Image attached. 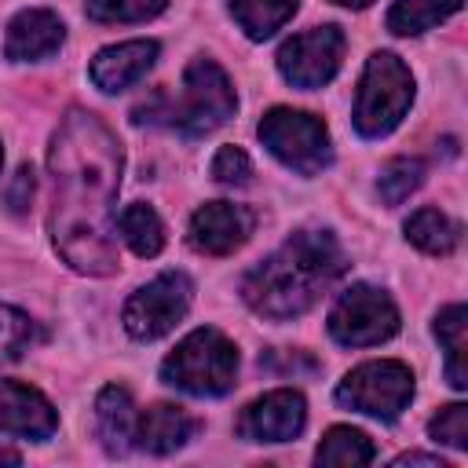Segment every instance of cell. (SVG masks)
I'll use <instances>...</instances> for the list:
<instances>
[{
    "label": "cell",
    "instance_id": "31",
    "mask_svg": "<svg viewBox=\"0 0 468 468\" xmlns=\"http://www.w3.org/2000/svg\"><path fill=\"white\" fill-rule=\"evenodd\" d=\"M333 4H344V7H366V4H373V0H333Z\"/></svg>",
    "mask_w": 468,
    "mask_h": 468
},
{
    "label": "cell",
    "instance_id": "2",
    "mask_svg": "<svg viewBox=\"0 0 468 468\" xmlns=\"http://www.w3.org/2000/svg\"><path fill=\"white\" fill-rule=\"evenodd\" d=\"M344 267L347 260L333 234L300 230L245 274L241 296L256 314L285 322L311 311L344 274Z\"/></svg>",
    "mask_w": 468,
    "mask_h": 468
},
{
    "label": "cell",
    "instance_id": "7",
    "mask_svg": "<svg viewBox=\"0 0 468 468\" xmlns=\"http://www.w3.org/2000/svg\"><path fill=\"white\" fill-rule=\"evenodd\" d=\"M413 399V373L402 362L380 358V362H362L355 366L340 384H336V402L380 420H395Z\"/></svg>",
    "mask_w": 468,
    "mask_h": 468
},
{
    "label": "cell",
    "instance_id": "9",
    "mask_svg": "<svg viewBox=\"0 0 468 468\" xmlns=\"http://www.w3.org/2000/svg\"><path fill=\"white\" fill-rule=\"evenodd\" d=\"M329 333L344 347H369L399 333V307L384 289L373 285H351L333 314H329Z\"/></svg>",
    "mask_w": 468,
    "mask_h": 468
},
{
    "label": "cell",
    "instance_id": "25",
    "mask_svg": "<svg viewBox=\"0 0 468 468\" xmlns=\"http://www.w3.org/2000/svg\"><path fill=\"white\" fill-rule=\"evenodd\" d=\"M37 340V322L18 307L0 303V362H15Z\"/></svg>",
    "mask_w": 468,
    "mask_h": 468
},
{
    "label": "cell",
    "instance_id": "21",
    "mask_svg": "<svg viewBox=\"0 0 468 468\" xmlns=\"http://www.w3.org/2000/svg\"><path fill=\"white\" fill-rule=\"evenodd\" d=\"M406 238L417 249L431 252V256H446V252H453V245L461 238V227L450 223L439 208H420V212H413L406 219Z\"/></svg>",
    "mask_w": 468,
    "mask_h": 468
},
{
    "label": "cell",
    "instance_id": "26",
    "mask_svg": "<svg viewBox=\"0 0 468 468\" xmlns=\"http://www.w3.org/2000/svg\"><path fill=\"white\" fill-rule=\"evenodd\" d=\"M168 0H88V18L95 22H146L165 11Z\"/></svg>",
    "mask_w": 468,
    "mask_h": 468
},
{
    "label": "cell",
    "instance_id": "22",
    "mask_svg": "<svg viewBox=\"0 0 468 468\" xmlns=\"http://www.w3.org/2000/svg\"><path fill=\"white\" fill-rule=\"evenodd\" d=\"M464 307L461 303H450L439 311L435 318V336L446 351V377L453 388H464L468 384V373H464Z\"/></svg>",
    "mask_w": 468,
    "mask_h": 468
},
{
    "label": "cell",
    "instance_id": "18",
    "mask_svg": "<svg viewBox=\"0 0 468 468\" xmlns=\"http://www.w3.org/2000/svg\"><path fill=\"white\" fill-rule=\"evenodd\" d=\"M464 0H395L388 11V29L399 37H417L439 22H446L450 15L461 11Z\"/></svg>",
    "mask_w": 468,
    "mask_h": 468
},
{
    "label": "cell",
    "instance_id": "6",
    "mask_svg": "<svg viewBox=\"0 0 468 468\" xmlns=\"http://www.w3.org/2000/svg\"><path fill=\"white\" fill-rule=\"evenodd\" d=\"M260 143L292 172L300 176H314L333 161L329 150V132L314 113L303 110H289V106H274L271 113H263L260 121Z\"/></svg>",
    "mask_w": 468,
    "mask_h": 468
},
{
    "label": "cell",
    "instance_id": "13",
    "mask_svg": "<svg viewBox=\"0 0 468 468\" xmlns=\"http://www.w3.org/2000/svg\"><path fill=\"white\" fill-rule=\"evenodd\" d=\"M58 428L55 406L22 380H0V431L18 439H48Z\"/></svg>",
    "mask_w": 468,
    "mask_h": 468
},
{
    "label": "cell",
    "instance_id": "29",
    "mask_svg": "<svg viewBox=\"0 0 468 468\" xmlns=\"http://www.w3.org/2000/svg\"><path fill=\"white\" fill-rule=\"evenodd\" d=\"M33 190H37V176H33L29 165H22V168L11 176L7 190H4V205H7V212H11V216H22V212L29 208V201H33Z\"/></svg>",
    "mask_w": 468,
    "mask_h": 468
},
{
    "label": "cell",
    "instance_id": "32",
    "mask_svg": "<svg viewBox=\"0 0 468 468\" xmlns=\"http://www.w3.org/2000/svg\"><path fill=\"white\" fill-rule=\"evenodd\" d=\"M0 461H11V464H18V453H7V450H0Z\"/></svg>",
    "mask_w": 468,
    "mask_h": 468
},
{
    "label": "cell",
    "instance_id": "4",
    "mask_svg": "<svg viewBox=\"0 0 468 468\" xmlns=\"http://www.w3.org/2000/svg\"><path fill=\"white\" fill-rule=\"evenodd\" d=\"M238 373V347L219 329H194L161 362V380L190 395H227Z\"/></svg>",
    "mask_w": 468,
    "mask_h": 468
},
{
    "label": "cell",
    "instance_id": "24",
    "mask_svg": "<svg viewBox=\"0 0 468 468\" xmlns=\"http://www.w3.org/2000/svg\"><path fill=\"white\" fill-rule=\"evenodd\" d=\"M420 183H424V161H417V157H395V161L384 165V172L377 179V190H380L384 205H402Z\"/></svg>",
    "mask_w": 468,
    "mask_h": 468
},
{
    "label": "cell",
    "instance_id": "10",
    "mask_svg": "<svg viewBox=\"0 0 468 468\" xmlns=\"http://www.w3.org/2000/svg\"><path fill=\"white\" fill-rule=\"evenodd\" d=\"M344 58V33L340 26H314L307 33H296L278 48V69L296 88H322L336 77Z\"/></svg>",
    "mask_w": 468,
    "mask_h": 468
},
{
    "label": "cell",
    "instance_id": "15",
    "mask_svg": "<svg viewBox=\"0 0 468 468\" xmlns=\"http://www.w3.org/2000/svg\"><path fill=\"white\" fill-rule=\"evenodd\" d=\"M157 40H124V44H110L91 58V80L102 91H121L128 84H135L154 62H157Z\"/></svg>",
    "mask_w": 468,
    "mask_h": 468
},
{
    "label": "cell",
    "instance_id": "17",
    "mask_svg": "<svg viewBox=\"0 0 468 468\" xmlns=\"http://www.w3.org/2000/svg\"><path fill=\"white\" fill-rule=\"evenodd\" d=\"M135 406H132V395L117 384L102 388L99 402H95V428H99V439L106 446V453H128L135 446Z\"/></svg>",
    "mask_w": 468,
    "mask_h": 468
},
{
    "label": "cell",
    "instance_id": "30",
    "mask_svg": "<svg viewBox=\"0 0 468 468\" xmlns=\"http://www.w3.org/2000/svg\"><path fill=\"white\" fill-rule=\"evenodd\" d=\"M395 464H435V468H446L435 453H402V457H395Z\"/></svg>",
    "mask_w": 468,
    "mask_h": 468
},
{
    "label": "cell",
    "instance_id": "5",
    "mask_svg": "<svg viewBox=\"0 0 468 468\" xmlns=\"http://www.w3.org/2000/svg\"><path fill=\"white\" fill-rule=\"evenodd\" d=\"M413 102V77L406 69V62L391 51H377L369 55L366 69H362V84L355 95V128L366 139H380L388 135L410 110Z\"/></svg>",
    "mask_w": 468,
    "mask_h": 468
},
{
    "label": "cell",
    "instance_id": "8",
    "mask_svg": "<svg viewBox=\"0 0 468 468\" xmlns=\"http://www.w3.org/2000/svg\"><path fill=\"white\" fill-rule=\"evenodd\" d=\"M194 285L183 271H165L154 282H146L143 289H135L124 303V329L135 340H157L165 336L172 325L183 322L186 307H190Z\"/></svg>",
    "mask_w": 468,
    "mask_h": 468
},
{
    "label": "cell",
    "instance_id": "11",
    "mask_svg": "<svg viewBox=\"0 0 468 468\" xmlns=\"http://www.w3.org/2000/svg\"><path fill=\"white\" fill-rule=\"evenodd\" d=\"M307 424V402L292 388H278L249 402L238 417V435L249 442H289Z\"/></svg>",
    "mask_w": 468,
    "mask_h": 468
},
{
    "label": "cell",
    "instance_id": "28",
    "mask_svg": "<svg viewBox=\"0 0 468 468\" xmlns=\"http://www.w3.org/2000/svg\"><path fill=\"white\" fill-rule=\"evenodd\" d=\"M212 176H216V183H223V186H241V183L252 176L249 154H245L241 146H219L216 157H212Z\"/></svg>",
    "mask_w": 468,
    "mask_h": 468
},
{
    "label": "cell",
    "instance_id": "23",
    "mask_svg": "<svg viewBox=\"0 0 468 468\" xmlns=\"http://www.w3.org/2000/svg\"><path fill=\"white\" fill-rule=\"evenodd\" d=\"M373 442L369 435H362L358 428H329L314 450L318 464H369L373 461Z\"/></svg>",
    "mask_w": 468,
    "mask_h": 468
},
{
    "label": "cell",
    "instance_id": "27",
    "mask_svg": "<svg viewBox=\"0 0 468 468\" xmlns=\"http://www.w3.org/2000/svg\"><path fill=\"white\" fill-rule=\"evenodd\" d=\"M428 435H431L435 442L453 446V450H468V406H461V402L442 406L439 417H431Z\"/></svg>",
    "mask_w": 468,
    "mask_h": 468
},
{
    "label": "cell",
    "instance_id": "20",
    "mask_svg": "<svg viewBox=\"0 0 468 468\" xmlns=\"http://www.w3.org/2000/svg\"><path fill=\"white\" fill-rule=\"evenodd\" d=\"M117 227H121V238L128 241V249L135 256H157L165 249V223L150 205H139V201L128 205L117 216Z\"/></svg>",
    "mask_w": 468,
    "mask_h": 468
},
{
    "label": "cell",
    "instance_id": "12",
    "mask_svg": "<svg viewBox=\"0 0 468 468\" xmlns=\"http://www.w3.org/2000/svg\"><path fill=\"white\" fill-rule=\"evenodd\" d=\"M252 223V208L234 201H208L190 216V245L205 256H227L249 241Z\"/></svg>",
    "mask_w": 468,
    "mask_h": 468
},
{
    "label": "cell",
    "instance_id": "1",
    "mask_svg": "<svg viewBox=\"0 0 468 468\" xmlns=\"http://www.w3.org/2000/svg\"><path fill=\"white\" fill-rule=\"evenodd\" d=\"M51 241L80 274H113V197L121 186V143L88 110H69L51 135Z\"/></svg>",
    "mask_w": 468,
    "mask_h": 468
},
{
    "label": "cell",
    "instance_id": "19",
    "mask_svg": "<svg viewBox=\"0 0 468 468\" xmlns=\"http://www.w3.org/2000/svg\"><path fill=\"white\" fill-rule=\"evenodd\" d=\"M230 15L252 40H267L296 15V0H230Z\"/></svg>",
    "mask_w": 468,
    "mask_h": 468
},
{
    "label": "cell",
    "instance_id": "33",
    "mask_svg": "<svg viewBox=\"0 0 468 468\" xmlns=\"http://www.w3.org/2000/svg\"><path fill=\"white\" fill-rule=\"evenodd\" d=\"M0 161H4V154H0Z\"/></svg>",
    "mask_w": 468,
    "mask_h": 468
},
{
    "label": "cell",
    "instance_id": "3",
    "mask_svg": "<svg viewBox=\"0 0 468 468\" xmlns=\"http://www.w3.org/2000/svg\"><path fill=\"white\" fill-rule=\"evenodd\" d=\"M234 106L238 99L227 73L212 58H194L183 73V95L168 99L165 91H157L150 102L135 106V124H168L186 135H205L227 124Z\"/></svg>",
    "mask_w": 468,
    "mask_h": 468
},
{
    "label": "cell",
    "instance_id": "16",
    "mask_svg": "<svg viewBox=\"0 0 468 468\" xmlns=\"http://www.w3.org/2000/svg\"><path fill=\"white\" fill-rule=\"evenodd\" d=\"M194 428H197V420L186 410H179L172 402H157L139 417L135 446H143L146 453H172L194 435Z\"/></svg>",
    "mask_w": 468,
    "mask_h": 468
},
{
    "label": "cell",
    "instance_id": "14",
    "mask_svg": "<svg viewBox=\"0 0 468 468\" xmlns=\"http://www.w3.org/2000/svg\"><path fill=\"white\" fill-rule=\"evenodd\" d=\"M66 29L58 22L55 11H44V7H29V11H18L11 22H7V37H4V55L11 62H37V58H48L58 51Z\"/></svg>",
    "mask_w": 468,
    "mask_h": 468
}]
</instances>
